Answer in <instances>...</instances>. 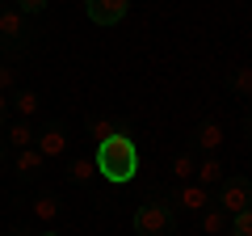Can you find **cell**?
Masks as SVG:
<instances>
[{
  "label": "cell",
  "mask_w": 252,
  "mask_h": 236,
  "mask_svg": "<svg viewBox=\"0 0 252 236\" xmlns=\"http://www.w3.org/2000/svg\"><path fill=\"white\" fill-rule=\"evenodd\" d=\"M202 228H206V236H223V232H231V215L223 207H206L202 211Z\"/></svg>",
  "instance_id": "7c38bea8"
},
{
  "label": "cell",
  "mask_w": 252,
  "mask_h": 236,
  "mask_svg": "<svg viewBox=\"0 0 252 236\" xmlns=\"http://www.w3.org/2000/svg\"><path fill=\"white\" fill-rule=\"evenodd\" d=\"M13 169H17V173L42 169V152H38V148H21V152H13Z\"/></svg>",
  "instance_id": "9a60e30c"
},
{
  "label": "cell",
  "mask_w": 252,
  "mask_h": 236,
  "mask_svg": "<svg viewBox=\"0 0 252 236\" xmlns=\"http://www.w3.org/2000/svg\"><path fill=\"white\" fill-rule=\"evenodd\" d=\"M30 211H34V219H42V224H55V219H59V198H55V194H38V198L30 202Z\"/></svg>",
  "instance_id": "5bb4252c"
},
{
  "label": "cell",
  "mask_w": 252,
  "mask_h": 236,
  "mask_svg": "<svg viewBox=\"0 0 252 236\" xmlns=\"http://www.w3.org/2000/svg\"><path fill=\"white\" fill-rule=\"evenodd\" d=\"M26 21L30 17H21L17 9H0V38H4V42H17V38L26 34Z\"/></svg>",
  "instance_id": "9c48e42d"
},
{
  "label": "cell",
  "mask_w": 252,
  "mask_h": 236,
  "mask_svg": "<svg viewBox=\"0 0 252 236\" xmlns=\"http://www.w3.org/2000/svg\"><path fill=\"white\" fill-rule=\"evenodd\" d=\"M0 9H4V0H0Z\"/></svg>",
  "instance_id": "4316f807"
},
{
  "label": "cell",
  "mask_w": 252,
  "mask_h": 236,
  "mask_svg": "<svg viewBox=\"0 0 252 236\" xmlns=\"http://www.w3.org/2000/svg\"><path fill=\"white\" fill-rule=\"evenodd\" d=\"M223 164H219V156H202L198 160V169H193V182L198 186H206V190H219V186H223Z\"/></svg>",
  "instance_id": "52a82bcc"
},
{
  "label": "cell",
  "mask_w": 252,
  "mask_h": 236,
  "mask_svg": "<svg viewBox=\"0 0 252 236\" xmlns=\"http://www.w3.org/2000/svg\"><path fill=\"white\" fill-rule=\"evenodd\" d=\"M4 156H9V152H4V144H0V160H4Z\"/></svg>",
  "instance_id": "cb8c5ba5"
},
{
  "label": "cell",
  "mask_w": 252,
  "mask_h": 236,
  "mask_svg": "<svg viewBox=\"0 0 252 236\" xmlns=\"http://www.w3.org/2000/svg\"><path fill=\"white\" fill-rule=\"evenodd\" d=\"M0 122H9V97L0 93Z\"/></svg>",
  "instance_id": "7402d4cb"
},
{
  "label": "cell",
  "mask_w": 252,
  "mask_h": 236,
  "mask_svg": "<svg viewBox=\"0 0 252 236\" xmlns=\"http://www.w3.org/2000/svg\"><path fill=\"white\" fill-rule=\"evenodd\" d=\"M168 228H172V202L152 198V202H143L135 211V232L139 236H164Z\"/></svg>",
  "instance_id": "7a4b0ae2"
},
{
  "label": "cell",
  "mask_w": 252,
  "mask_h": 236,
  "mask_svg": "<svg viewBox=\"0 0 252 236\" xmlns=\"http://www.w3.org/2000/svg\"><path fill=\"white\" fill-rule=\"evenodd\" d=\"M231 89L240 93V97H252V68H235V76H231Z\"/></svg>",
  "instance_id": "ac0fdd59"
},
{
  "label": "cell",
  "mask_w": 252,
  "mask_h": 236,
  "mask_svg": "<svg viewBox=\"0 0 252 236\" xmlns=\"http://www.w3.org/2000/svg\"><path fill=\"white\" fill-rule=\"evenodd\" d=\"M42 236H55V232H42Z\"/></svg>",
  "instance_id": "484cf974"
},
{
  "label": "cell",
  "mask_w": 252,
  "mask_h": 236,
  "mask_svg": "<svg viewBox=\"0 0 252 236\" xmlns=\"http://www.w3.org/2000/svg\"><path fill=\"white\" fill-rule=\"evenodd\" d=\"M193 139H198V148H202L206 156H215L219 148H223V127H219V122H202Z\"/></svg>",
  "instance_id": "8fae6325"
},
{
  "label": "cell",
  "mask_w": 252,
  "mask_h": 236,
  "mask_svg": "<svg viewBox=\"0 0 252 236\" xmlns=\"http://www.w3.org/2000/svg\"><path fill=\"white\" fill-rule=\"evenodd\" d=\"M231 236H252V207L231 215Z\"/></svg>",
  "instance_id": "d6986e66"
},
{
  "label": "cell",
  "mask_w": 252,
  "mask_h": 236,
  "mask_svg": "<svg viewBox=\"0 0 252 236\" xmlns=\"http://www.w3.org/2000/svg\"><path fill=\"white\" fill-rule=\"evenodd\" d=\"M34 148L42 152V160H63V156H67V131H63L59 122H51V127L38 131Z\"/></svg>",
  "instance_id": "277c9868"
},
{
  "label": "cell",
  "mask_w": 252,
  "mask_h": 236,
  "mask_svg": "<svg viewBox=\"0 0 252 236\" xmlns=\"http://www.w3.org/2000/svg\"><path fill=\"white\" fill-rule=\"evenodd\" d=\"M114 131H118V127L109 122V118H101V114H97V118H89V135L97 139V144H101V139H109Z\"/></svg>",
  "instance_id": "e0dca14e"
},
{
  "label": "cell",
  "mask_w": 252,
  "mask_h": 236,
  "mask_svg": "<svg viewBox=\"0 0 252 236\" xmlns=\"http://www.w3.org/2000/svg\"><path fill=\"white\" fill-rule=\"evenodd\" d=\"M177 207H181V211H193V215H202V211L210 207V190H206V186H198V182L177 186Z\"/></svg>",
  "instance_id": "8992f818"
},
{
  "label": "cell",
  "mask_w": 252,
  "mask_h": 236,
  "mask_svg": "<svg viewBox=\"0 0 252 236\" xmlns=\"http://www.w3.org/2000/svg\"><path fill=\"white\" fill-rule=\"evenodd\" d=\"M0 93H4V97H13V93H17V72H13L9 64H0Z\"/></svg>",
  "instance_id": "ffe728a7"
},
{
  "label": "cell",
  "mask_w": 252,
  "mask_h": 236,
  "mask_svg": "<svg viewBox=\"0 0 252 236\" xmlns=\"http://www.w3.org/2000/svg\"><path fill=\"white\" fill-rule=\"evenodd\" d=\"M126 9H130V0H84V13L97 26H118L126 17Z\"/></svg>",
  "instance_id": "5b68a950"
},
{
  "label": "cell",
  "mask_w": 252,
  "mask_h": 236,
  "mask_svg": "<svg viewBox=\"0 0 252 236\" xmlns=\"http://www.w3.org/2000/svg\"><path fill=\"white\" fill-rule=\"evenodd\" d=\"M215 207H223L227 215H240V211H248V207H252V182H244V177H223Z\"/></svg>",
  "instance_id": "3957f363"
},
{
  "label": "cell",
  "mask_w": 252,
  "mask_h": 236,
  "mask_svg": "<svg viewBox=\"0 0 252 236\" xmlns=\"http://www.w3.org/2000/svg\"><path fill=\"white\" fill-rule=\"evenodd\" d=\"M244 135H248V144H252V118H244Z\"/></svg>",
  "instance_id": "603a6c76"
},
{
  "label": "cell",
  "mask_w": 252,
  "mask_h": 236,
  "mask_svg": "<svg viewBox=\"0 0 252 236\" xmlns=\"http://www.w3.org/2000/svg\"><path fill=\"white\" fill-rule=\"evenodd\" d=\"M13 236H30V232H13Z\"/></svg>",
  "instance_id": "d4e9b609"
},
{
  "label": "cell",
  "mask_w": 252,
  "mask_h": 236,
  "mask_svg": "<svg viewBox=\"0 0 252 236\" xmlns=\"http://www.w3.org/2000/svg\"><path fill=\"white\" fill-rule=\"evenodd\" d=\"M193 169H198V160H193L189 152H177V156H172V177H177L181 186L193 182Z\"/></svg>",
  "instance_id": "2e32d148"
},
{
  "label": "cell",
  "mask_w": 252,
  "mask_h": 236,
  "mask_svg": "<svg viewBox=\"0 0 252 236\" xmlns=\"http://www.w3.org/2000/svg\"><path fill=\"white\" fill-rule=\"evenodd\" d=\"M67 177H72V182H93V177H97V160H93V156H72V160H67Z\"/></svg>",
  "instance_id": "4fadbf2b"
},
{
  "label": "cell",
  "mask_w": 252,
  "mask_h": 236,
  "mask_svg": "<svg viewBox=\"0 0 252 236\" xmlns=\"http://www.w3.org/2000/svg\"><path fill=\"white\" fill-rule=\"evenodd\" d=\"M34 139H38V131L30 127L26 118L9 122V148H13V152H21V148H34Z\"/></svg>",
  "instance_id": "30bf717a"
},
{
  "label": "cell",
  "mask_w": 252,
  "mask_h": 236,
  "mask_svg": "<svg viewBox=\"0 0 252 236\" xmlns=\"http://www.w3.org/2000/svg\"><path fill=\"white\" fill-rule=\"evenodd\" d=\"M9 106L17 110V118H26V122H30V118H38V114H42V97H38L34 89H17V93L9 97Z\"/></svg>",
  "instance_id": "ba28073f"
},
{
  "label": "cell",
  "mask_w": 252,
  "mask_h": 236,
  "mask_svg": "<svg viewBox=\"0 0 252 236\" xmlns=\"http://www.w3.org/2000/svg\"><path fill=\"white\" fill-rule=\"evenodd\" d=\"M13 9H17L21 17H38V13L46 9V0H17V4H13Z\"/></svg>",
  "instance_id": "44dd1931"
},
{
  "label": "cell",
  "mask_w": 252,
  "mask_h": 236,
  "mask_svg": "<svg viewBox=\"0 0 252 236\" xmlns=\"http://www.w3.org/2000/svg\"><path fill=\"white\" fill-rule=\"evenodd\" d=\"M93 160H97V177H105L109 186H126L139 173V144L126 131H114L109 139L97 144Z\"/></svg>",
  "instance_id": "6da1fadb"
}]
</instances>
